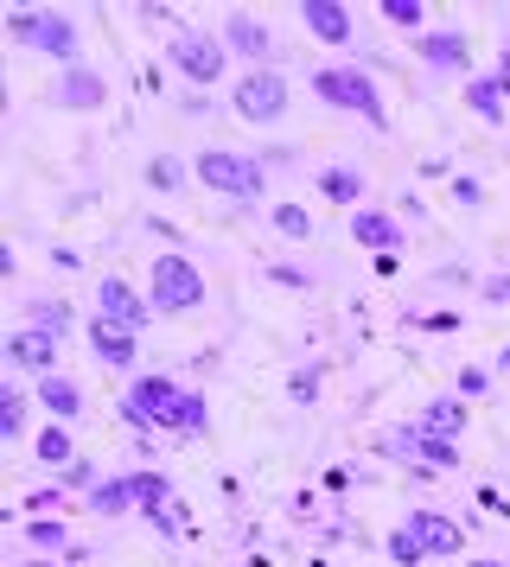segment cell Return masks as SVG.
I'll return each mask as SVG.
<instances>
[{"label":"cell","mask_w":510,"mask_h":567,"mask_svg":"<svg viewBox=\"0 0 510 567\" xmlns=\"http://www.w3.org/2000/svg\"><path fill=\"white\" fill-rule=\"evenodd\" d=\"M122 421L141 427V434H185V440H204L211 434V402L198 389L173 383V377H134L122 395Z\"/></svg>","instance_id":"6da1fadb"},{"label":"cell","mask_w":510,"mask_h":567,"mask_svg":"<svg viewBox=\"0 0 510 567\" xmlns=\"http://www.w3.org/2000/svg\"><path fill=\"white\" fill-rule=\"evenodd\" d=\"M313 96L326 109H338V115H357L364 128H389V115H382V96H377V78L370 71H357V64H319L313 71Z\"/></svg>","instance_id":"7a4b0ae2"},{"label":"cell","mask_w":510,"mask_h":567,"mask_svg":"<svg viewBox=\"0 0 510 567\" xmlns=\"http://www.w3.org/2000/svg\"><path fill=\"white\" fill-rule=\"evenodd\" d=\"M147 300H153V312H166V319H178V312H198L204 307V268L192 256H178V249L153 256Z\"/></svg>","instance_id":"3957f363"},{"label":"cell","mask_w":510,"mask_h":567,"mask_svg":"<svg viewBox=\"0 0 510 567\" xmlns=\"http://www.w3.org/2000/svg\"><path fill=\"white\" fill-rule=\"evenodd\" d=\"M7 39H20L32 52H51L64 71L76 64V20L71 13H51V7H13L7 13Z\"/></svg>","instance_id":"277c9868"},{"label":"cell","mask_w":510,"mask_h":567,"mask_svg":"<svg viewBox=\"0 0 510 567\" xmlns=\"http://www.w3.org/2000/svg\"><path fill=\"white\" fill-rule=\"evenodd\" d=\"M166 64H173L185 83H198V90H211V83L230 71V45L224 32H198V27H178L173 39H166Z\"/></svg>","instance_id":"5b68a950"},{"label":"cell","mask_w":510,"mask_h":567,"mask_svg":"<svg viewBox=\"0 0 510 567\" xmlns=\"http://www.w3.org/2000/svg\"><path fill=\"white\" fill-rule=\"evenodd\" d=\"M230 109L243 122H255V128H275V122H287V109H294V90H287V78H280L275 64L268 71H243L236 90H230Z\"/></svg>","instance_id":"8992f818"},{"label":"cell","mask_w":510,"mask_h":567,"mask_svg":"<svg viewBox=\"0 0 510 567\" xmlns=\"http://www.w3.org/2000/svg\"><path fill=\"white\" fill-rule=\"evenodd\" d=\"M198 185L204 192H217V198H262L268 192V173H262V159L249 154H230V147H211V154H198Z\"/></svg>","instance_id":"52a82bcc"},{"label":"cell","mask_w":510,"mask_h":567,"mask_svg":"<svg viewBox=\"0 0 510 567\" xmlns=\"http://www.w3.org/2000/svg\"><path fill=\"white\" fill-rule=\"evenodd\" d=\"M96 319H109V326H128V332H141V326L153 319V300H147V293H134L122 275H102V287H96Z\"/></svg>","instance_id":"ba28073f"},{"label":"cell","mask_w":510,"mask_h":567,"mask_svg":"<svg viewBox=\"0 0 510 567\" xmlns=\"http://www.w3.org/2000/svg\"><path fill=\"white\" fill-rule=\"evenodd\" d=\"M224 45H230V58H243L249 71H268V58H275V32L262 27L255 13H243V7H236V13L224 20Z\"/></svg>","instance_id":"9c48e42d"},{"label":"cell","mask_w":510,"mask_h":567,"mask_svg":"<svg viewBox=\"0 0 510 567\" xmlns=\"http://www.w3.org/2000/svg\"><path fill=\"white\" fill-rule=\"evenodd\" d=\"M300 27H306V39H319V45H351L357 13L345 0H300Z\"/></svg>","instance_id":"30bf717a"},{"label":"cell","mask_w":510,"mask_h":567,"mask_svg":"<svg viewBox=\"0 0 510 567\" xmlns=\"http://www.w3.org/2000/svg\"><path fill=\"white\" fill-rule=\"evenodd\" d=\"M402 529L415 536V548H421L428 561H440V555H459V548H466V529H459L453 516H440V511H408Z\"/></svg>","instance_id":"8fae6325"},{"label":"cell","mask_w":510,"mask_h":567,"mask_svg":"<svg viewBox=\"0 0 510 567\" xmlns=\"http://www.w3.org/2000/svg\"><path fill=\"white\" fill-rule=\"evenodd\" d=\"M51 103L90 115V109L109 103V83H102V71H90V64H71V71H58V83H51Z\"/></svg>","instance_id":"7c38bea8"},{"label":"cell","mask_w":510,"mask_h":567,"mask_svg":"<svg viewBox=\"0 0 510 567\" xmlns=\"http://www.w3.org/2000/svg\"><path fill=\"white\" fill-rule=\"evenodd\" d=\"M58 344L64 338L39 332V326H20V332L7 338V363L13 370H32V377H58Z\"/></svg>","instance_id":"4fadbf2b"},{"label":"cell","mask_w":510,"mask_h":567,"mask_svg":"<svg viewBox=\"0 0 510 567\" xmlns=\"http://www.w3.org/2000/svg\"><path fill=\"white\" fill-rule=\"evenodd\" d=\"M90 351H96L102 370H134L141 363V332L109 326V319H90Z\"/></svg>","instance_id":"5bb4252c"},{"label":"cell","mask_w":510,"mask_h":567,"mask_svg":"<svg viewBox=\"0 0 510 567\" xmlns=\"http://www.w3.org/2000/svg\"><path fill=\"white\" fill-rule=\"evenodd\" d=\"M459 96H466V109L479 115L484 128H504V122H510V83L504 78H466Z\"/></svg>","instance_id":"9a60e30c"},{"label":"cell","mask_w":510,"mask_h":567,"mask_svg":"<svg viewBox=\"0 0 510 567\" xmlns=\"http://www.w3.org/2000/svg\"><path fill=\"white\" fill-rule=\"evenodd\" d=\"M351 243H364V249H377V256H396L408 236H402V224L389 217V210H351Z\"/></svg>","instance_id":"2e32d148"},{"label":"cell","mask_w":510,"mask_h":567,"mask_svg":"<svg viewBox=\"0 0 510 567\" xmlns=\"http://www.w3.org/2000/svg\"><path fill=\"white\" fill-rule=\"evenodd\" d=\"M408 45H415V58L434 64V71H466V32H453V27H434V32H421V39H408Z\"/></svg>","instance_id":"e0dca14e"},{"label":"cell","mask_w":510,"mask_h":567,"mask_svg":"<svg viewBox=\"0 0 510 567\" xmlns=\"http://www.w3.org/2000/svg\"><path fill=\"white\" fill-rule=\"evenodd\" d=\"M83 504H90V516H128V511H141V472H128V478H102Z\"/></svg>","instance_id":"ac0fdd59"},{"label":"cell","mask_w":510,"mask_h":567,"mask_svg":"<svg viewBox=\"0 0 510 567\" xmlns=\"http://www.w3.org/2000/svg\"><path fill=\"white\" fill-rule=\"evenodd\" d=\"M466 421H472V409H466L459 395H434L428 409L415 414V427H421V434H440V440H459L466 434Z\"/></svg>","instance_id":"d6986e66"},{"label":"cell","mask_w":510,"mask_h":567,"mask_svg":"<svg viewBox=\"0 0 510 567\" xmlns=\"http://www.w3.org/2000/svg\"><path fill=\"white\" fill-rule=\"evenodd\" d=\"M319 192H326L332 205H345V210H364V192H370V179L357 173V166H319Z\"/></svg>","instance_id":"ffe728a7"},{"label":"cell","mask_w":510,"mask_h":567,"mask_svg":"<svg viewBox=\"0 0 510 567\" xmlns=\"http://www.w3.org/2000/svg\"><path fill=\"white\" fill-rule=\"evenodd\" d=\"M39 402H45L51 421H76V414H83V389L58 370V377H39Z\"/></svg>","instance_id":"44dd1931"},{"label":"cell","mask_w":510,"mask_h":567,"mask_svg":"<svg viewBox=\"0 0 510 567\" xmlns=\"http://www.w3.org/2000/svg\"><path fill=\"white\" fill-rule=\"evenodd\" d=\"M32 453H39L45 465H58V472H64V465H76L71 427H64V421H45V427H39V440H32Z\"/></svg>","instance_id":"7402d4cb"},{"label":"cell","mask_w":510,"mask_h":567,"mask_svg":"<svg viewBox=\"0 0 510 567\" xmlns=\"http://www.w3.org/2000/svg\"><path fill=\"white\" fill-rule=\"evenodd\" d=\"M26 326L64 338V332H71V307H64V300H32V307H26Z\"/></svg>","instance_id":"603a6c76"},{"label":"cell","mask_w":510,"mask_h":567,"mask_svg":"<svg viewBox=\"0 0 510 567\" xmlns=\"http://www.w3.org/2000/svg\"><path fill=\"white\" fill-rule=\"evenodd\" d=\"M0 440H26V389H0Z\"/></svg>","instance_id":"cb8c5ba5"},{"label":"cell","mask_w":510,"mask_h":567,"mask_svg":"<svg viewBox=\"0 0 510 567\" xmlns=\"http://www.w3.org/2000/svg\"><path fill=\"white\" fill-rule=\"evenodd\" d=\"M26 542H32V548H64V555L76 548L71 529H64L58 516H32V523H26Z\"/></svg>","instance_id":"d4e9b609"},{"label":"cell","mask_w":510,"mask_h":567,"mask_svg":"<svg viewBox=\"0 0 510 567\" xmlns=\"http://www.w3.org/2000/svg\"><path fill=\"white\" fill-rule=\"evenodd\" d=\"M275 230L287 236V243H313L319 224H313V210H306V205H275Z\"/></svg>","instance_id":"484cf974"},{"label":"cell","mask_w":510,"mask_h":567,"mask_svg":"<svg viewBox=\"0 0 510 567\" xmlns=\"http://www.w3.org/2000/svg\"><path fill=\"white\" fill-rule=\"evenodd\" d=\"M428 472H459V440H440V434H421V460Z\"/></svg>","instance_id":"4316f807"},{"label":"cell","mask_w":510,"mask_h":567,"mask_svg":"<svg viewBox=\"0 0 510 567\" xmlns=\"http://www.w3.org/2000/svg\"><path fill=\"white\" fill-rule=\"evenodd\" d=\"M382 20L421 39V20H428V7H421V0H382Z\"/></svg>","instance_id":"83f0119b"},{"label":"cell","mask_w":510,"mask_h":567,"mask_svg":"<svg viewBox=\"0 0 510 567\" xmlns=\"http://www.w3.org/2000/svg\"><path fill=\"white\" fill-rule=\"evenodd\" d=\"M147 185L153 192H178L185 185V166L178 159H147Z\"/></svg>","instance_id":"f1b7e54d"},{"label":"cell","mask_w":510,"mask_h":567,"mask_svg":"<svg viewBox=\"0 0 510 567\" xmlns=\"http://www.w3.org/2000/svg\"><path fill=\"white\" fill-rule=\"evenodd\" d=\"M389 555H396L402 567H421V561H428V555L415 548V536H408V529H389Z\"/></svg>","instance_id":"f546056e"},{"label":"cell","mask_w":510,"mask_h":567,"mask_svg":"<svg viewBox=\"0 0 510 567\" xmlns=\"http://www.w3.org/2000/svg\"><path fill=\"white\" fill-rule=\"evenodd\" d=\"M287 395H294L300 409H313V402H319V370H300V377L287 383Z\"/></svg>","instance_id":"4dcf8cb0"},{"label":"cell","mask_w":510,"mask_h":567,"mask_svg":"<svg viewBox=\"0 0 510 567\" xmlns=\"http://www.w3.org/2000/svg\"><path fill=\"white\" fill-rule=\"evenodd\" d=\"M268 281H280V287H306V293H313V275H306V268H287V261H275V268H268Z\"/></svg>","instance_id":"1f68e13d"},{"label":"cell","mask_w":510,"mask_h":567,"mask_svg":"<svg viewBox=\"0 0 510 567\" xmlns=\"http://www.w3.org/2000/svg\"><path fill=\"white\" fill-rule=\"evenodd\" d=\"M453 198H459L466 210H479V205H484V185H479V179H453Z\"/></svg>","instance_id":"d6a6232c"},{"label":"cell","mask_w":510,"mask_h":567,"mask_svg":"<svg viewBox=\"0 0 510 567\" xmlns=\"http://www.w3.org/2000/svg\"><path fill=\"white\" fill-rule=\"evenodd\" d=\"M484 383H491L484 370H459V402H466V395H484Z\"/></svg>","instance_id":"836d02e7"},{"label":"cell","mask_w":510,"mask_h":567,"mask_svg":"<svg viewBox=\"0 0 510 567\" xmlns=\"http://www.w3.org/2000/svg\"><path fill=\"white\" fill-rule=\"evenodd\" d=\"M26 511H32V516L58 511V485H51V491H32V497H26Z\"/></svg>","instance_id":"e575fe53"},{"label":"cell","mask_w":510,"mask_h":567,"mask_svg":"<svg viewBox=\"0 0 510 567\" xmlns=\"http://www.w3.org/2000/svg\"><path fill=\"white\" fill-rule=\"evenodd\" d=\"M484 300H491V307H504V300H510V275H491V281H484Z\"/></svg>","instance_id":"d590c367"},{"label":"cell","mask_w":510,"mask_h":567,"mask_svg":"<svg viewBox=\"0 0 510 567\" xmlns=\"http://www.w3.org/2000/svg\"><path fill=\"white\" fill-rule=\"evenodd\" d=\"M64 485H90V491H96V485H102V478H90V465L76 460V465H64Z\"/></svg>","instance_id":"8d00e7d4"},{"label":"cell","mask_w":510,"mask_h":567,"mask_svg":"<svg viewBox=\"0 0 510 567\" xmlns=\"http://www.w3.org/2000/svg\"><path fill=\"white\" fill-rule=\"evenodd\" d=\"M498 78L510 83V39H504V52H498Z\"/></svg>","instance_id":"74e56055"},{"label":"cell","mask_w":510,"mask_h":567,"mask_svg":"<svg viewBox=\"0 0 510 567\" xmlns=\"http://www.w3.org/2000/svg\"><path fill=\"white\" fill-rule=\"evenodd\" d=\"M498 370H504V377H510V344H504V351H498Z\"/></svg>","instance_id":"f35d334b"},{"label":"cell","mask_w":510,"mask_h":567,"mask_svg":"<svg viewBox=\"0 0 510 567\" xmlns=\"http://www.w3.org/2000/svg\"><path fill=\"white\" fill-rule=\"evenodd\" d=\"M459 567H504V561H459Z\"/></svg>","instance_id":"ab89813d"},{"label":"cell","mask_w":510,"mask_h":567,"mask_svg":"<svg viewBox=\"0 0 510 567\" xmlns=\"http://www.w3.org/2000/svg\"><path fill=\"white\" fill-rule=\"evenodd\" d=\"M32 567H51V561H32Z\"/></svg>","instance_id":"60d3db41"}]
</instances>
